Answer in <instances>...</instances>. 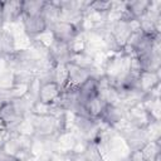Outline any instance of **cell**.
Listing matches in <instances>:
<instances>
[{"mask_svg": "<svg viewBox=\"0 0 161 161\" xmlns=\"http://www.w3.org/2000/svg\"><path fill=\"white\" fill-rule=\"evenodd\" d=\"M121 131H122V137L126 145L128 146L130 151L142 150L152 141L147 127H137V126L126 125L121 128Z\"/></svg>", "mask_w": 161, "mask_h": 161, "instance_id": "1", "label": "cell"}, {"mask_svg": "<svg viewBox=\"0 0 161 161\" xmlns=\"http://www.w3.org/2000/svg\"><path fill=\"white\" fill-rule=\"evenodd\" d=\"M74 50L70 43L52 40L48 45V59L52 65H65L73 58Z\"/></svg>", "mask_w": 161, "mask_h": 161, "instance_id": "2", "label": "cell"}, {"mask_svg": "<svg viewBox=\"0 0 161 161\" xmlns=\"http://www.w3.org/2000/svg\"><path fill=\"white\" fill-rule=\"evenodd\" d=\"M53 38V40L63 42V43H72L75 38L79 36L80 34V28L63 20H58L53 25L49 26L48 30Z\"/></svg>", "mask_w": 161, "mask_h": 161, "instance_id": "3", "label": "cell"}, {"mask_svg": "<svg viewBox=\"0 0 161 161\" xmlns=\"http://www.w3.org/2000/svg\"><path fill=\"white\" fill-rule=\"evenodd\" d=\"M127 109L116 103H108L102 112L99 121L108 126L109 128H119L123 122H126ZM122 128V127H121Z\"/></svg>", "mask_w": 161, "mask_h": 161, "instance_id": "4", "label": "cell"}, {"mask_svg": "<svg viewBox=\"0 0 161 161\" xmlns=\"http://www.w3.org/2000/svg\"><path fill=\"white\" fill-rule=\"evenodd\" d=\"M21 24H23L24 33L33 40L38 39L39 36L44 35L48 31V25L42 15H31V16L23 15Z\"/></svg>", "mask_w": 161, "mask_h": 161, "instance_id": "5", "label": "cell"}, {"mask_svg": "<svg viewBox=\"0 0 161 161\" xmlns=\"http://www.w3.org/2000/svg\"><path fill=\"white\" fill-rule=\"evenodd\" d=\"M62 92V87L54 80H40L36 102L44 106H53Z\"/></svg>", "mask_w": 161, "mask_h": 161, "instance_id": "6", "label": "cell"}, {"mask_svg": "<svg viewBox=\"0 0 161 161\" xmlns=\"http://www.w3.org/2000/svg\"><path fill=\"white\" fill-rule=\"evenodd\" d=\"M152 1L147 0H137V1H128L125 3L123 11L119 18L132 20V21H138L151 8Z\"/></svg>", "mask_w": 161, "mask_h": 161, "instance_id": "7", "label": "cell"}, {"mask_svg": "<svg viewBox=\"0 0 161 161\" xmlns=\"http://www.w3.org/2000/svg\"><path fill=\"white\" fill-rule=\"evenodd\" d=\"M77 89H78L79 103H80V108H82V104L84 102H87L88 99H91V98H93V97H96V96L99 94V80H98V75H96V74L89 75L79 87H77Z\"/></svg>", "mask_w": 161, "mask_h": 161, "instance_id": "8", "label": "cell"}, {"mask_svg": "<svg viewBox=\"0 0 161 161\" xmlns=\"http://www.w3.org/2000/svg\"><path fill=\"white\" fill-rule=\"evenodd\" d=\"M65 69H67V86L70 87H79L89 75L93 74L92 70L84 69L72 62L65 64Z\"/></svg>", "mask_w": 161, "mask_h": 161, "instance_id": "9", "label": "cell"}, {"mask_svg": "<svg viewBox=\"0 0 161 161\" xmlns=\"http://www.w3.org/2000/svg\"><path fill=\"white\" fill-rule=\"evenodd\" d=\"M70 161H103L101 148L93 143H87L82 151L74 152Z\"/></svg>", "mask_w": 161, "mask_h": 161, "instance_id": "10", "label": "cell"}, {"mask_svg": "<svg viewBox=\"0 0 161 161\" xmlns=\"http://www.w3.org/2000/svg\"><path fill=\"white\" fill-rule=\"evenodd\" d=\"M42 16L45 20L48 25V30H49L50 25L60 20V9L58 5V1H45L44 8L42 10Z\"/></svg>", "mask_w": 161, "mask_h": 161, "instance_id": "11", "label": "cell"}, {"mask_svg": "<svg viewBox=\"0 0 161 161\" xmlns=\"http://www.w3.org/2000/svg\"><path fill=\"white\" fill-rule=\"evenodd\" d=\"M72 63L84 68V69H88V70H92L94 69V59L91 54H88L86 50H82V52H78V53H74L73 54V58L70 60Z\"/></svg>", "mask_w": 161, "mask_h": 161, "instance_id": "12", "label": "cell"}, {"mask_svg": "<svg viewBox=\"0 0 161 161\" xmlns=\"http://www.w3.org/2000/svg\"><path fill=\"white\" fill-rule=\"evenodd\" d=\"M45 1H23V15H42Z\"/></svg>", "mask_w": 161, "mask_h": 161, "instance_id": "13", "label": "cell"}, {"mask_svg": "<svg viewBox=\"0 0 161 161\" xmlns=\"http://www.w3.org/2000/svg\"><path fill=\"white\" fill-rule=\"evenodd\" d=\"M126 161H148L143 153L142 150H137V151H130Z\"/></svg>", "mask_w": 161, "mask_h": 161, "instance_id": "14", "label": "cell"}]
</instances>
